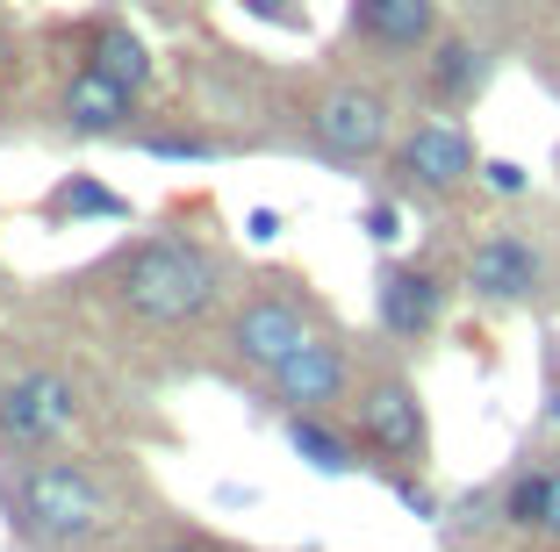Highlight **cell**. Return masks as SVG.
<instances>
[{
  "mask_svg": "<svg viewBox=\"0 0 560 552\" xmlns=\"http://www.w3.org/2000/svg\"><path fill=\"white\" fill-rule=\"evenodd\" d=\"M108 294H116V309L137 316V324L180 330V324H201L215 309L223 266L195 237H137L108 259Z\"/></svg>",
  "mask_w": 560,
  "mask_h": 552,
  "instance_id": "obj_1",
  "label": "cell"
},
{
  "mask_svg": "<svg viewBox=\"0 0 560 552\" xmlns=\"http://www.w3.org/2000/svg\"><path fill=\"white\" fill-rule=\"evenodd\" d=\"M8 524L36 545H86L108 531V488L86 459H36V467L8 473Z\"/></svg>",
  "mask_w": 560,
  "mask_h": 552,
  "instance_id": "obj_2",
  "label": "cell"
},
{
  "mask_svg": "<svg viewBox=\"0 0 560 552\" xmlns=\"http://www.w3.org/2000/svg\"><path fill=\"white\" fill-rule=\"evenodd\" d=\"M80 380L58 374V366H22V374L0 380V445L15 453H50L58 438H72L80 423Z\"/></svg>",
  "mask_w": 560,
  "mask_h": 552,
  "instance_id": "obj_3",
  "label": "cell"
},
{
  "mask_svg": "<svg viewBox=\"0 0 560 552\" xmlns=\"http://www.w3.org/2000/svg\"><path fill=\"white\" fill-rule=\"evenodd\" d=\"M352 423H360V453L381 459V473H410L424 467L431 453V423H424V395L402 374H374L352 402Z\"/></svg>",
  "mask_w": 560,
  "mask_h": 552,
  "instance_id": "obj_4",
  "label": "cell"
},
{
  "mask_svg": "<svg viewBox=\"0 0 560 552\" xmlns=\"http://www.w3.org/2000/svg\"><path fill=\"white\" fill-rule=\"evenodd\" d=\"M388 130H396V115H388V94H381V86L330 80L324 94L310 101V144L324 151L330 165L381 158V151H388Z\"/></svg>",
  "mask_w": 560,
  "mask_h": 552,
  "instance_id": "obj_5",
  "label": "cell"
},
{
  "mask_svg": "<svg viewBox=\"0 0 560 552\" xmlns=\"http://www.w3.org/2000/svg\"><path fill=\"white\" fill-rule=\"evenodd\" d=\"M310 338H316V309H310V294H295V287L245 294V309L231 316V330H223L231 359H237V366H252V374H273L280 359L302 352Z\"/></svg>",
  "mask_w": 560,
  "mask_h": 552,
  "instance_id": "obj_6",
  "label": "cell"
},
{
  "mask_svg": "<svg viewBox=\"0 0 560 552\" xmlns=\"http://www.w3.org/2000/svg\"><path fill=\"white\" fill-rule=\"evenodd\" d=\"M396 179L410 187V195H431V201L460 195L467 179H481V151H475V137H467L460 115H424V122L396 144Z\"/></svg>",
  "mask_w": 560,
  "mask_h": 552,
  "instance_id": "obj_7",
  "label": "cell"
},
{
  "mask_svg": "<svg viewBox=\"0 0 560 552\" xmlns=\"http://www.w3.org/2000/svg\"><path fill=\"white\" fill-rule=\"evenodd\" d=\"M266 388H273V402L288 409V416H324V409H338L352 395V352H346V338L316 330L302 352H288L273 374H266Z\"/></svg>",
  "mask_w": 560,
  "mask_h": 552,
  "instance_id": "obj_8",
  "label": "cell"
},
{
  "mask_svg": "<svg viewBox=\"0 0 560 552\" xmlns=\"http://www.w3.org/2000/svg\"><path fill=\"white\" fill-rule=\"evenodd\" d=\"M539 287H546V251L525 230H489V237L467 251V294L489 302V309H517V302H532Z\"/></svg>",
  "mask_w": 560,
  "mask_h": 552,
  "instance_id": "obj_9",
  "label": "cell"
},
{
  "mask_svg": "<svg viewBox=\"0 0 560 552\" xmlns=\"http://www.w3.org/2000/svg\"><path fill=\"white\" fill-rule=\"evenodd\" d=\"M374 324L388 330L396 344H424L431 330L445 324V280L431 266H402L388 259L374 280Z\"/></svg>",
  "mask_w": 560,
  "mask_h": 552,
  "instance_id": "obj_10",
  "label": "cell"
},
{
  "mask_svg": "<svg viewBox=\"0 0 560 552\" xmlns=\"http://www.w3.org/2000/svg\"><path fill=\"white\" fill-rule=\"evenodd\" d=\"M346 30L381 58H424L439 44V0H352Z\"/></svg>",
  "mask_w": 560,
  "mask_h": 552,
  "instance_id": "obj_11",
  "label": "cell"
},
{
  "mask_svg": "<svg viewBox=\"0 0 560 552\" xmlns=\"http://www.w3.org/2000/svg\"><path fill=\"white\" fill-rule=\"evenodd\" d=\"M137 101L144 94H130V86H116L108 72L80 66L66 80V94H58V130L66 137H130L137 130Z\"/></svg>",
  "mask_w": 560,
  "mask_h": 552,
  "instance_id": "obj_12",
  "label": "cell"
},
{
  "mask_svg": "<svg viewBox=\"0 0 560 552\" xmlns=\"http://www.w3.org/2000/svg\"><path fill=\"white\" fill-rule=\"evenodd\" d=\"M489 72H495L489 44H475V36H460V30H445L439 44L424 50V101L439 115H460V108H475V101H481Z\"/></svg>",
  "mask_w": 560,
  "mask_h": 552,
  "instance_id": "obj_13",
  "label": "cell"
},
{
  "mask_svg": "<svg viewBox=\"0 0 560 552\" xmlns=\"http://www.w3.org/2000/svg\"><path fill=\"white\" fill-rule=\"evenodd\" d=\"M86 66L108 72V80L130 86V94H144L151 86V44L130 30V22H94V36H86Z\"/></svg>",
  "mask_w": 560,
  "mask_h": 552,
  "instance_id": "obj_14",
  "label": "cell"
},
{
  "mask_svg": "<svg viewBox=\"0 0 560 552\" xmlns=\"http://www.w3.org/2000/svg\"><path fill=\"white\" fill-rule=\"evenodd\" d=\"M116 215H130V201L108 195V187L86 179V173L58 179V187L44 195V223H116Z\"/></svg>",
  "mask_w": 560,
  "mask_h": 552,
  "instance_id": "obj_15",
  "label": "cell"
},
{
  "mask_svg": "<svg viewBox=\"0 0 560 552\" xmlns=\"http://www.w3.org/2000/svg\"><path fill=\"white\" fill-rule=\"evenodd\" d=\"M288 445H295V453L310 459L316 473H330V481L360 467V445H352L346 431H330L324 416H288Z\"/></svg>",
  "mask_w": 560,
  "mask_h": 552,
  "instance_id": "obj_16",
  "label": "cell"
},
{
  "mask_svg": "<svg viewBox=\"0 0 560 552\" xmlns=\"http://www.w3.org/2000/svg\"><path fill=\"white\" fill-rule=\"evenodd\" d=\"M546 488H553V467H525V473H511L503 503H495L511 531H546Z\"/></svg>",
  "mask_w": 560,
  "mask_h": 552,
  "instance_id": "obj_17",
  "label": "cell"
},
{
  "mask_svg": "<svg viewBox=\"0 0 560 552\" xmlns=\"http://www.w3.org/2000/svg\"><path fill=\"white\" fill-rule=\"evenodd\" d=\"M137 144L151 151V158H215V137H201V130H144Z\"/></svg>",
  "mask_w": 560,
  "mask_h": 552,
  "instance_id": "obj_18",
  "label": "cell"
},
{
  "mask_svg": "<svg viewBox=\"0 0 560 552\" xmlns=\"http://www.w3.org/2000/svg\"><path fill=\"white\" fill-rule=\"evenodd\" d=\"M481 187H489V195H503V201H517L532 187V173L517 158H481Z\"/></svg>",
  "mask_w": 560,
  "mask_h": 552,
  "instance_id": "obj_19",
  "label": "cell"
},
{
  "mask_svg": "<svg viewBox=\"0 0 560 552\" xmlns=\"http://www.w3.org/2000/svg\"><path fill=\"white\" fill-rule=\"evenodd\" d=\"M360 230L374 244H396L402 237V209H396V201H366V209H360Z\"/></svg>",
  "mask_w": 560,
  "mask_h": 552,
  "instance_id": "obj_20",
  "label": "cell"
},
{
  "mask_svg": "<svg viewBox=\"0 0 560 552\" xmlns=\"http://www.w3.org/2000/svg\"><path fill=\"white\" fill-rule=\"evenodd\" d=\"M245 8L259 22H288V30H302V22H310V8H295V0H245Z\"/></svg>",
  "mask_w": 560,
  "mask_h": 552,
  "instance_id": "obj_21",
  "label": "cell"
},
{
  "mask_svg": "<svg viewBox=\"0 0 560 552\" xmlns=\"http://www.w3.org/2000/svg\"><path fill=\"white\" fill-rule=\"evenodd\" d=\"M546 538L560 545V467H553V488H546Z\"/></svg>",
  "mask_w": 560,
  "mask_h": 552,
  "instance_id": "obj_22",
  "label": "cell"
},
{
  "mask_svg": "<svg viewBox=\"0 0 560 552\" xmlns=\"http://www.w3.org/2000/svg\"><path fill=\"white\" fill-rule=\"evenodd\" d=\"M252 237L273 244V237H280V215H273V209H252Z\"/></svg>",
  "mask_w": 560,
  "mask_h": 552,
  "instance_id": "obj_23",
  "label": "cell"
},
{
  "mask_svg": "<svg viewBox=\"0 0 560 552\" xmlns=\"http://www.w3.org/2000/svg\"><path fill=\"white\" fill-rule=\"evenodd\" d=\"M8 72H15V30L0 22V80H8Z\"/></svg>",
  "mask_w": 560,
  "mask_h": 552,
  "instance_id": "obj_24",
  "label": "cell"
},
{
  "mask_svg": "<svg viewBox=\"0 0 560 552\" xmlns=\"http://www.w3.org/2000/svg\"><path fill=\"white\" fill-rule=\"evenodd\" d=\"M159 552H215V545H201V538H173V545H159Z\"/></svg>",
  "mask_w": 560,
  "mask_h": 552,
  "instance_id": "obj_25",
  "label": "cell"
},
{
  "mask_svg": "<svg viewBox=\"0 0 560 552\" xmlns=\"http://www.w3.org/2000/svg\"><path fill=\"white\" fill-rule=\"evenodd\" d=\"M546 423H553V431H560V395H553V402H546Z\"/></svg>",
  "mask_w": 560,
  "mask_h": 552,
  "instance_id": "obj_26",
  "label": "cell"
}]
</instances>
